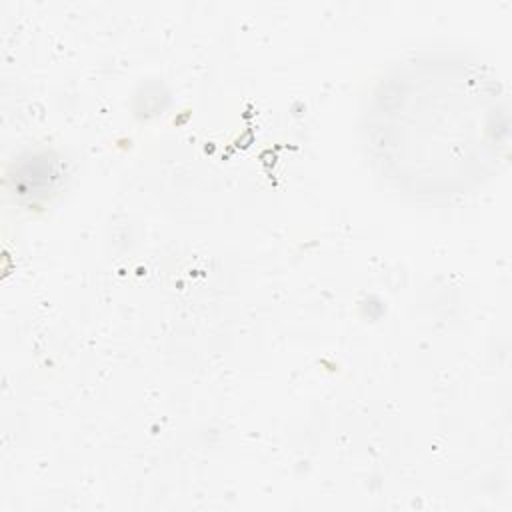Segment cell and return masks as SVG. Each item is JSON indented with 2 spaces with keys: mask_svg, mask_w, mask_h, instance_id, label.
Instances as JSON below:
<instances>
[{
  "mask_svg": "<svg viewBox=\"0 0 512 512\" xmlns=\"http://www.w3.org/2000/svg\"><path fill=\"white\" fill-rule=\"evenodd\" d=\"M504 108L494 82L464 64L418 62L374 98L370 146L398 186L444 196L482 180L500 156Z\"/></svg>",
  "mask_w": 512,
  "mask_h": 512,
  "instance_id": "1",
  "label": "cell"
}]
</instances>
